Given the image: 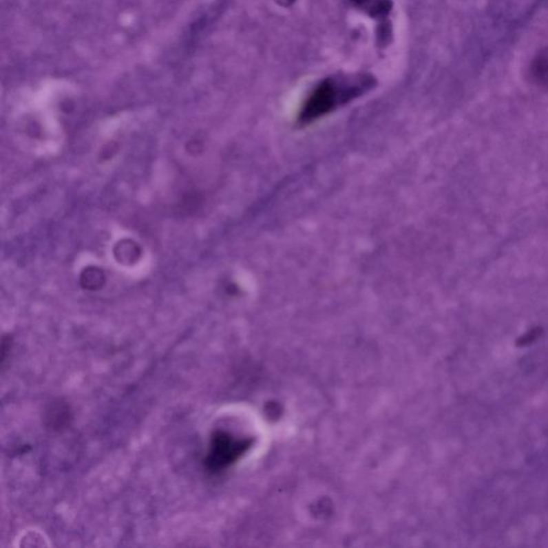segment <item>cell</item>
Here are the masks:
<instances>
[{
  "label": "cell",
  "instance_id": "obj_1",
  "mask_svg": "<svg viewBox=\"0 0 548 548\" xmlns=\"http://www.w3.org/2000/svg\"><path fill=\"white\" fill-rule=\"evenodd\" d=\"M375 80L368 74L335 75L314 87L299 113V123H308L335 112L373 89Z\"/></svg>",
  "mask_w": 548,
  "mask_h": 548
},
{
  "label": "cell",
  "instance_id": "obj_2",
  "mask_svg": "<svg viewBox=\"0 0 548 548\" xmlns=\"http://www.w3.org/2000/svg\"><path fill=\"white\" fill-rule=\"evenodd\" d=\"M248 443L233 438L225 432H215L210 440L209 450L204 457L206 468L212 472H221L244 453Z\"/></svg>",
  "mask_w": 548,
  "mask_h": 548
},
{
  "label": "cell",
  "instance_id": "obj_3",
  "mask_svg": "<svg viewBox=\"0 0 548 548\" xmlns=\"http://www.w3.org/2000/svg\"><path fill=\"white\" fill-rule=\"evenodd\" d=\"M530 75L534 84L548 89V46L534 56L530 65Z\"/></svg>",
  "mask_w": 548,
  "mask_h": 548
},
{
  "label": "cell",
  "instance_id": "obj_4",
  "mask_svg": "<svg viewBox=\"0 0 548 548\" xmlns=\"http://www.w3.org/2000/svg\"><path fill=\"white\" fill-rule=\"evenodd\" d=\"M115 257L123 265H131L137 262L140 255V251L136 243L131 240H121L116 244L114 251Z\"/></svg>",
  "mask_w": 548,
  "mask_h": 548
},
{
  "label": "cell",
  "instance_id": "obj_5",
  "mask_svg": "<svg viewBox=\"0 0 548 548\" xmlns=\"http://www.w3.org/2000/svg\"><path fill=\"white\" fill-rule=\"evenodd\" d=\"M356 7L366 10L374 17H386L391 10L389 0H351Z\"/></svg>",
  "mask_w": 548,
  "mask_h": 548
},
{
  "label": "cell",
  "instance_id": "obj_6",
  "mask_svg": "<svg viewBox=\"0 0 548 548\" xmlns=\"http://www.w3.org/2000/svg\"><path fill=\"white\" fill-rule=\"evenodd\" d=\"M105 282V274L101 269L96 267H88L84 269L81 275V285L83 288L88 291H96L103 287Z\"/></svg>",
  "mask_w": 548,
  "mask_h": 548
}]
</instances>
